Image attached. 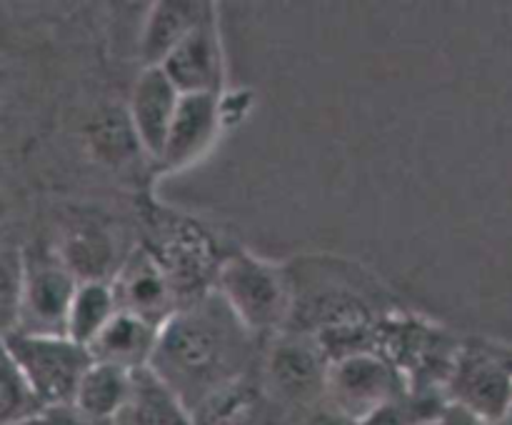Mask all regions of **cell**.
<instances>
[{"mask_svg":"<svg viewBox=\"0 0 512 425\" xmlns=\"http://www.w3.org/2000/svg\"><path fill=\"white\" fill-rule=\"evenodd\" d=\"M258 338L245 330L215 290L183 305L160 328L150 368L185 400L193 413L200 400L250 375Z\"/></svg>","mask_w":512,"mask_h":425,"instance_id":"6da1fadb","label":"cell"},{"mask_svg":"<svg viewBox=\"0 0 512 425\" xmlns=\"http://www.w3.org/2000/svg\"><path fill=\"white\" fill-rule=\"evenodd\" d=\"M215 293L255 338H275L293 320L295 288L290 273L248 250L225 255L215 278Z\"/></svg>","mask_w":512,"mask_h":425,"instance_id":"7a4b0ae2","label":"cell"},{"mask_svg":"<svg viewBox=\"0 0 512 425\" xmlns=\"http://www.w3.org/2000/svg\"><path fill=\"white\" fill-rule=\"evenodd\" d=\"M3 353L28 378L35 393L48 408L73 405L80 380L95 363L88 348L73 343L68 335L25 333V330H5Z\"/></svg>","mask_w":512,"mask_h":425,"instance_id":"3957f363","label":"cell"},{"mask_svg":"<svg viewBox=\"0 0 512 425\" xmlns=\"http://www.w3.org/2000/svg\"><path fill=\"white\" fill-rule=\"evenodd\" d=\"M328 370L330 358L313 333L283 330L268 345L260 383L270 403L308 413L325 400Z\"/></svg>","mask_w":512,"mask_h":425,"instance_id":"277c9868","label":"cell"},{"mask_svg":"<svg viewBox=\"0 0 512 425\" xmlns=\"http://www.w3.org/2000/svg\"><path fill=\"white\" fill-rule=\"evenodd\" d=\"M143 245L168 275L180 308L215 290L223 258H215L213 243L195 223L185 218H155Z\"/></svg>","mask_w":512,"mask_h":425,"instance_id":"5b68a950","label":"cell"},{"mask_svg":"<svg viewBox=\"0 0 512 425\" xmlns=\"http://www.w3.org/2000/svg\"><path fill=\"white\" fill-rule=\"evenodd\" d=\"M405 395H410L405 378L378 350H363L330 360L325 403L333 405L353 423L360 425Z\"/></svg>","mask_w":512,"mask_h":425,"instance_id":"8992f818","label":"cell"},{"mask_svg":"<svg viewBox=\"0 0 512 425\" xmlns=\"http://www.w3.org/2000/svg\"><path fill=\"white\" fill-rule=\"evenodd\" d=\"M448 405L465 410L478 423L493 425L512 408V363L478 345H463L445 383Z\"/></svg>","mask_w":512,"mask_h":425,"instance_id":"52a82bcc","label":"cell"},{"mask_svg":"<svg viewBox=\"0 0 512 425\" xmlns=\"http://www.w3.org/2000/svg\"><path fill=\"white\" fill-rule=\"evenodd\" d=\"M80 280L55 258H35L20 268L18 275V328L25 333L65 335L70 305Z\"/></svg>","mask_w":512,"mask_h":425,"instance_id":"ba28073f","label":"cell"},{"mask_svg":"<svg viewBox=\"0 0 512 425\" xmlns=\"http://www.w3.org/2000/svg\"><path fill=\"white\" fill-rule=\"evenodd\" d=\"M110 285H113L120 310L138 315L158 328H163L180 310L178 295L168 275L143 243L133 248V253H128V258L120 263Z\"/></svg>","mask_w":512,"mask_h":425,"instance_id":"9c48e42d","label":"cell"},{"mask_svg":"<svg viewBox=\"0 0 512 425\" xmlns=\"http://www.w3.org/2000/svg\"><path fill=\"white\" fill-rule=\"evenodd\" d=\"M160 68L168 73L175 88L183 95L210 93L223 95L225 90V53L220 38L218 13H210Z\"/></svg>","mask_w":512,"mask_h":425,"instance_id":"30bf717a","label":"cell"},{"mask_svg":"<svg viewBox=\"0 0 512 425\" xmlns=\"http://www.w3.org/2000/svg\"><path fill=\"white\" fill-rule=\"evenodd\" d=\"M180 98H183V93L175 88V83L160 65L140 70L133 85V95H130L128 115L135 135H138L140 150L155 163L163 160L165 143H168L170 125L178 113Z\"/></svg>","mask_w":512,"mask_h":425,"instance_id":"8fae6325","label":"cell"},{"mask_svg":"<svg viewBox=\"0 0 512 425\" xmlns=\"http://www.w3.org/2000/svg\"><path fill=\"white\" fill-rule=\"evenodd\" d=\"M220 123H223V95H183L158 168L173 173V170H183L203 158L213 140L218 138Z\"/></svg>","mask_w":512,"mask_h":425,"instance_id":"7c38bea8","label":"cell"},{"mask_svg":"<svg viewBox=\"0 0 512 425\" xmlns=\"http://www.w3.org/2000/svg\"><path fill=\"white\" fill-rule=\"evenodd\" d=\"M215 13L213 3L198 0H158L150 5L143 35H140V58L145 68L163 65L165 58L208 18Z\"/></svg>","mask_w":512,"mask_h":425,"instance_id":"4fadbf2b","label":"cell"},{"mask_svg":"<svg viewBox=\"0 0 512 425\" xmlns=\"http://www.w3.org/2000/svg\"><path fill=\"white\" fill-rule=\"evenodd\" d=\"M160 328L138 318L133 313L118 310L115 318L105 325L103 333L90 345V355L95 363L120 365L125 370L148 368L158 348Z\"/></svg>","mask_w":512,"mask_h":425,"instance_id":"5bb4252c","label":"cell"},{"mask_svg":"<svg viewBox=\"0 0 512 425\" xmlns=\"http://www.w3.org/2000/svg\"><path fill=\"white\" fill-rule=\"evenodd\" d=\"M113 425H195L185 400L153 368L133 370V390Z\"/></svg>","mask_w":512,"mask_h":425,"instance_id":"9a60e30c","label":"cell"},{"mask_svg":"<svg viewBox=\"0 0 512 425\" xmlns=\"http://www.w3.org/2000/svg\"><path fill=\"white\" fill-rule=\"evenodd\" d=\"M270 398L250 375L223 385L193 408L195 425H265Z\"/></svg>","mask_w":512,"mask_h":425,"instance_id":"2e32d148","label":"cell"},{"mask_svg":"<svg viewBox=\"0 0 512 425\" xmlns=\"http://www.w3.org/2000/svg\"><path fill=\"white\" fill-rule=\"evenodd\" d=\"M130 390H133V370L110 363H93L80 380L73 405L93 423L113 425L128 403Z\"/></svg>","mask_w":512,"mask_h":425,"instance_id":"e0dca14e","label":"cell"},{"mask_svg":"<svg viewBox=\"0 0 512 425\" xmlns=\"http://www.w3.org/2000/svg\"><path fill=\"white\" fill-rule=\"evenodd\" d=\"M58 258L80 283H95V280L110 283L113 280L110 270H113L115 248L113 240L103 230L85 225V228L68 233L60 245Z\"/></svg>","mask_w":512,"mask_h":425,"instance_id":"ac0fdd59","label":"cell"},{"mask_svg":"<svg viewBox=\"0 0 512 425\" xmlns=\"http://www.w3.org/2000/svg\"><path fill=\"white\" fill-rule=\"evenodd\" d=\"M118 300H115L113 285L95 280V283H80L75 293L73 305H70L68 323H65V335L73 343L90 348L93 340L105 330V325L118 313Z\"/></svg>","mask_w":512,"mask_h":425,"instance_id":"d6986e66","label":"cell"},{"mask_svg":"<svg viewBox=\"0 0 512 425\" xmlns=\"http://www.w3.org/2000/svg\"><path fill=\"white\" fill-rule=\"evenodd\" d=\"M48 410L18 365L3 353L0 373V425H33Z\"/></svg>","mask_w":512,"mask_h":425,"instance_id":"ffe728a7","label":"cell"},{"mask_svg":"<svg viewBox=\"0 0 512 425\" xmlns=\"http://www.w3.org/2000/svg\"><path fill=\"white\" fill-rule=\"evenodd\" d=\"M90 138H93L95 150L103 158L123 160L125 155H130V150H140L138 135H135L133 123H130V115H118V110L100 115L98 123L90 128Z\"/></svg>","mask_w":512,"mask_h":425,"instance_id":"44dd1931","label":"cell"},{"mask_svg":"<svg viewBox=\"0 0 512 425\" xmlns=\"http://www.w3.org/2000/svg\"><path fill=\"white\" fill-rule=\"evenodd\" d=\"M300 425H358V423H353L350 418H345L343 413H338L333 405H328L323 400V403L315 405L313 410L303 413V418H300Z\"/></svg>","mask_w":512,"mask_h":425,"instance_id":"7402d4cb","label":"cell"},{"mask_svg":"<svg viewBox=\"0 0 512 425\" xmlns=\"http://www.w3.org/2000/svg\"><path fill=\"white\" fill-rule=\"evenodd\" d=\"M418 425H483V423H478L473 415H468L465 410L455 408V405H445L443 410H438V413L430 415V418H425L423 423H418Z\"/></svg>","mask_w":512,"mask_h":425,"instance_id":"603a6c76","label":"cell"},{"mask_svg":"<svg viewBox=\"0 0 512 425\" xmlns=\"http://www.w3.org/2000/svg\"><path fill=\"white\" fill-rule=\"evenodd\" d=\"M493 425H512V408L508 410V413L503 415V418L498 420V423H493Z\"/></svg>","mask_w":512,"mask_h":425,"instance_id":"cb8c5ba5","label":"cell"}]
</instances>
